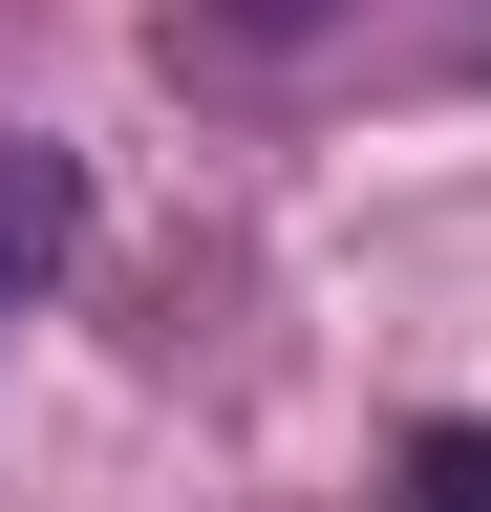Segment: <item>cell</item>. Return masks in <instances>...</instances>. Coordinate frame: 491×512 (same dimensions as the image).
I'll return each mask as SVG.
<instances>
[{
    "instance_id": "obj_1",
    "label": "cell",
    "mask_w": 491,
    "mask_h": 512,
    "mask_svg": "<svg viewBox=\"0 0 491 512\" xmlns=\"http://www.w3.org/2000/svg\"><path fill=\"white\" fill-rule=\"evenodd\" d=\"M65 235H86V171L43 150V128H0V320H22L43 278H65Z\"/></svg>"
},
{
    "instance_id": "obj_2",
    "label": "cell",
    "mask_w": 491,
    "mask_h": 512,
    "mask_svg": "<svg viewBox=\"0 0 491 512\" xmlns=\"http://www.w3.org/2000/svg\"><path fill=\"white\" fill-rule=\"evenodd\" d=\"M385 512H491V427H427V448H406V491H385Z\"/></svg>"
},
{
    "instance_id": "obj_3",
    "label": "cell",
    "mask_w": 491,
    "mask_h": 512,
    "mask_svg": "<svg viewBox=\"0 0 491 512\" xmlns=\"http://www.w3.org/2000/svg\"><path fill=\"white\" fill-rule=\"evenodd\" d=\"M235 22H321V0H235Z\"/></svg>"
}]
</instances>
